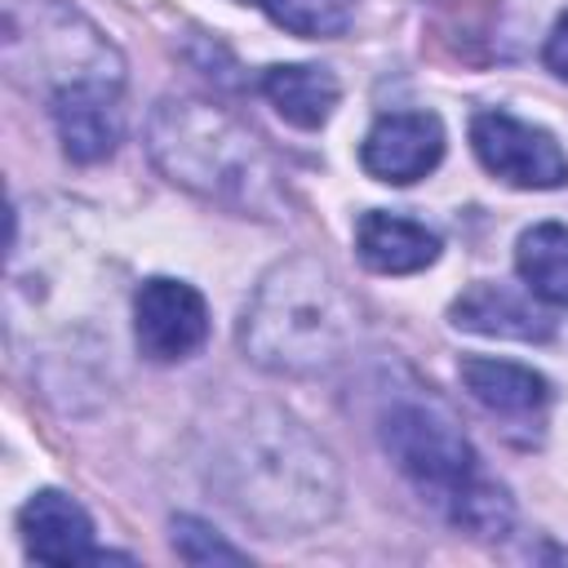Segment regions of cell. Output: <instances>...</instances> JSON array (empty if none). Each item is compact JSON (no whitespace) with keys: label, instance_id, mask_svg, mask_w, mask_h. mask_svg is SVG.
Instances as JSON below:
<instances>
[{"label":"cell","instance_id":"3","mask_svg":"<svg viewBox=\"0 0 568 568\" xmlns=\"http://www.w3.org/2000/svg\"><path fill=\"white\" fill-rule=\"evenodd\" d=\"M151 155L155 164L186 191L240 209V213H271L280 204L275 173L257 142L217 106L191 98H164L151 115Z\"/></svg>","mask_w":568,"mask_h":568},{"label":"cell","instance_id":"16","mask_svg":"<svg viewBox=\"0 0 568 568\" xmlns=\"http://www.w3.org/2000/svg\"><path fill=\"white\" fill-rule=\"evenodd\" d=\"M448 515H453V524H462L466 532L493 537V532H501V528L510 524V497H506L501 488L484 484V479H470V484L448 501Z\"/></svg>","mask_w":568,"mask_h":568},{"label":"cell","instance_id":"15","mask_svg":"<svg viewBox=\"0 0 568 568\" xmlns=\"http://www.w3.org/2000/svg\"><path fill=\"white\" fill-rule=\"evenodd\" d=\"M262 9L275 27H284L288 36H306V40L342 36L355 18V0H262Z\"/></svg>","mask_w":568,"mask_h":568},{"label":"cell","instance_id":"6","mask_svg":"<svg viewBox=\"0 0 568 568\" xmlns=\"http://www.w3.org/2000/svg\"><path fill=\"white\" fill-rule=\"evenodd\" d=\"M133 337L138 351L155 364L186 359L209 337V306L191 284L155 275L133 297Z\"/></svg>","mask_w":568,"mask_h":568},{"label":"cell","instance_id":"4","mask_svg":"<svg viewBox=\"0 0 568 568\" xmlns=\"http://www.w3.org/2000/svg\"><path fill=\"white\" fill-rule=\"evenodd\" d=\"M390 462L435 501H453L475 479V453L457 422L435 404H399L382 417Z\"/></svg>","mask_w":568,"mask_h":568},{"label":"cell","instance_id":"8","mask_svg":"<svg viewBox=\"0 0 568 568\" xmlns=\"http://www.w3.org/2000/svg\"><path fill=\"white\" fill-rule=\"evenodd\" d=\"M27 555L40 564H80V559H106L102 550H93V519L84 515V506L67 493H36L22 515H18Z\"/></svg>","mask_w":568,"mask_h":568},{"label":"cell","instance_id":"1","mask_svg":"<svg viewBox=\"0 0 568 568\" xmlns=\"http://www.w3.org/2000/svg\"><path fill=\"white\" fill-rule=\"evenodd\" d=\"M209 479L248 524L266 528V537L315 528L337 506L333 457L293 417L271 408L253 413L222 439Z\"/></svg>","mask_w":568,"mask_h":568},{"label":"cell","instance_id":"10","mask_svg":"<svg viewBox=\"0 0 568 568\" xmlns=\"http://www.w3.org/2000/svg\"><path fill=\"white\" fill-rule=\"evenodd\" d=\"M355 248H359L364 266H373L382 275H413L439 257V235L413 217L373 209L355 226Z\"/></svg>","mask_w":568,"mask_h":568},{"label":"cell","instance_id":"17","mask_svg":"<svg viewBox=\"0 0 568 568\" xmlns=\"http://www.w3.org/2000/svg\"><path fill=\"white\" fill-rule=\"evenodd\" d=\"M173 546H178V555L186 564H244L248 559L240 546H231L204 519H191V515H178L173 519Z\"/></svg>","mask_w":568,"mask_h":568},{"label":"cell","instance_id":"18","mask_svg":"<svg viewBox=\"0 0 568 568\" xmlns=\"http://www.w3.org/2000/svg\"><path fill=\"white\" fill-rule=\"evenodd\" d=\"M546 67H550L559 80H568V9L559 13V22H555L550 36H546Z\"/></svg>","mask_w":568,"mask_h":568},{"label":"cell","instance_id":"9","mask_svg":"<svg viewBox=\"0 0 568 568\" xmlns=\"http://www.w3.org/2000/svg\"><path fill=\"white\" fill-rule=\"evenodd\" d=\"M53 124L62 151L80 164H98L120 142V106L98 80H75L53 93Z\"/></svg>","mask_w":568,"mask_h":568},{"label":"cell","instance_id":"11","mask_svg":"<svg viewBox=\"0 0 568 568\" xmlns=\"http://www.w3.org/2000/svg\"><path fill=\"white\" fill-rule=\"evenodd\" d=\"M457 373H462L466 390H470L484 408H493V413H501V417H532V413H541V408L550 404V382H546L541 373L524 368V364L466 355V359L457 364Z\"/></svg>","mask_w":568,"mask_h":568},{"label":"cell","instance_id":"7","mask_svg":"<svg viewBox=\"0 0 568 568\" xmlns=\"http://www.w3.org/2000/svg\"><path fill=\"white\" fill-rule=\"evenodd\" d=\"M359 160H364V169L377 182L408 186V182L426 178L444 160V124L430 111H395V115H382L368 129V138L359 146Z\"/></svg>","mask_w":568,"mask_h":568},{"label":"cell","instance_id":"12","mask_svg":"<svg viewBox=\"0 0 568 568\" xmlns=\"http://www.w3.org/2000/svg\"><path fill=\"white\" fill-rule=\"evenodd\" d=\"M453 324L484 337H515V342H546L550 320L532 311L524 297H515L501 284H475L453 302Z\"/></svg>","mask_w":568,"mask_h":568},{"label":"cell","instance_id":"5","mask_svg":"<svg viewBox=\"0 0 568 568\" xmlns=\"http://www.w3.org/2000/svg\"><path fill=\"white\" fill-rule=\"evenodd\" d=\"M470 146L479 164L510 186L555 191L568 182V155L559 151V142L546 129L515 120L510 111H479L470 120Z\"/></svg>","mask_w":568,"mask_h":568},{"label":"cell","instance_id":"13","mask_svg":"<svg viewBox=\"0 0 568 568\" xmlns=\"http://www.w3.org/2000/svg\"><path fill=\"white\" fill-rule=\"evenodd\" d=\"M262 93L266 102L297 129H320L337 98H342V84L333 71L324 67H311V62H297V67H266L262 71Z\"/></svg>","mask_w":568,"mask_h":568},{"label":"cell","instance_id":"2","mask_svg":"<svg viewBox=\"0 0 568 568\" xmlns=\"http://www.w3.org/2000/svg\"><path fill=\"white\" fill-rule=\"evenodd\" d=\"M240 342L248 359L271 373H328L355 342V306L315 257H288L244 306Z\"/></svg>","mask_w":568,"mask_h":568},{"label":"cell","instance_id":"14","mask_svg":"<svg viewBox=\"0 0 568 568\" xmlns=\"http://www.w3.org/2000/svg\"><path fill=\"white\" fill-rule=\"evenodd\" d=\"M515 266L528 293H537L550 306H568V226L541 222L524 231L515 248Z\"/></svg>","mask_w":568,"mask_h":568}]
</instances>
